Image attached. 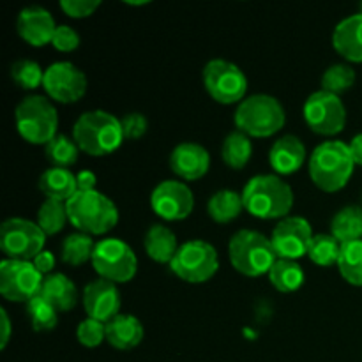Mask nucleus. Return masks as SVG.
<instances>
[{
  "label": "nucleus",
  "instance_id": "34",
  "mask_svg": "<svg viewBox=\"0 0 362 362\" xmlns=\"http://www.w3.org/2000/svg\"><path fill=\"white\" fill-rule=\"evenodd\" d=\"M339 251H341V243L332 233L331 235L318 233L313 237L308 257L311 258L313 264L320 265V267H331V265H338Z\"/></svg>",
  "mask_w": 362,
  "mask_h": 362
},
{
  "label": "nucleus",
  "instance_id": "37",
  "mask_svg": "<svg viewBox=\"0 0 362 362\" xmlns=\"http://www.w3.org/2000/svg\"><path fill=\"white\" fill-rule=\"evenodd\" d=\"M11 78H13V81L20 88L34 90V88H37L45 81V71L34 60L21 59L11 66Z\"/></svg>",
  "mask_w": 362,
  "mask_h": 362
},
{
  "label": "nucleus",
  "instance_id": "3",
  "mask_svg": "<svg viewBox=\"0 0 362 362\" xmlns=\"http://www.w3.org/2000/svg\"><path fill=\"white\" fill-rule=\"evenodd\" d=\"M310 177L318 189L336 193L349 184L354 175L356 161L349 144L341 140H329L318 145L310 158Z\"/></svg>",
  "mask_w": 362,
  "mask_h": 362
},
{
  "label": "nucleus",
  "instance_id": "2",
  "mask_svg": "<svg viewBox=\"0 0 362 362\" xmlns=\"http://www.w3.org/2000/svg\"><path fill=\"white\" fill-rule=\"evenodd\" d=\"M73 140L85 154L103 158L115 152L126 138L120 119L105 110H90L74 122Z\"/></svg>",
  "mask_w": 362,
  "mask_h": 362
},
{
  "label": "nucleus",
  "instance_id": "12",
  "mask_svg": "<svg viewBox=\"0 0 362 362\" xmlns=\"http://www.w3.org/2000/svg\"><path fill=\"white\" fill-rule=\"evenodd\" d=\"M42 279L32 262L4 258L0 264V293L11 303H30L41 293Z\"/></svg>",
  "mask_w": 362,
  "mask_h": 362
},
{
  "label": "nucleus",
  "instance_id": "7",
  "mask_svg": "<svg viewBox=\"0 0 362 362\" xmlns=\"http://www.w3.org/2000/svg\"><path fill=\"white\" fill-rule=\"evenodd\" d=\"M18 133L32 145H48L57 136L59 113L53 103L42 95H27L14 112Z\"/></svg>",
  "mask_w": 362,
  "mask_h": 362
},
{
  "label": "nucleus",
  "instance_id": "18",
  "mask_svg": "<svg viewBox=\"0 0 362 362\" xmlns=\"http://www.w3.org/2000/svg\"><path fill=\"white\" fill-rule=\"evenodd\" d=\"M16 30L25 42L39 48L53 41L57 23L48 9L41 6H28L18 14Z\"/></svg>",
  "mask_w": 362,
  "mask_h": 362
},
{
  "label": "nucleus",
  "instance_id": "42",
  "mask_svg": "<svg viewBox=\"0 0 362 362\" xmlns=\"http://www.w3.org/2000/svg\"><path fill=\"white\" fill-rule=\"evenodd\" d=\"M32 264H34V267L37 269L39 272H41L42 276H49L53 274V267H55V257H53L52 251H41V253L37 255V257L32 260Z\"/></svg>",
  "mask_w": 362,
  "mask_h": 362
},
{
  "label": "nucleus",
  "instance_id": "39",
  "mask_svg": "<svg viewBox=\"0 0 362 362\" xmlns=\"http://www.w3.org/2000/svg\"><path fill=\"white\" fill-rule=\"evenodd\" d=\"M120 124H122V131H124V138L126 140H138V138L144 136L147 133V117L141 115L138 112H131L126 113V115L120 119Z\"/></svg>",
  "mask_w": 362,
  "mask_h": 362
},
{
  "label": "nucleus",
  "instance_id": "28",
  "mask_svg": "<svg viewBox=\"0 0 362 362\" xmlns=\"http://www.w3.org/2000/svg\"><path fill=\"white\" fill-rule=\"evenodd\" d=\"M304 279H306V276H304L303 267L296 260L278 258L269 271V281L278 292L283 293H292L299 290L304 285Z\"/></svg>",
  "mask_w": 362,
  "mask_h": 362
},
{
  "label": "nucleus",
  "instance_id": "15",
  "mask_svg": "<svg viewBox=\"0 0 362 362\" xmlns=\"http://www.w3.org/2000/svg\"><path fill=\"white\" fill-rule=\"evenodd\" d=\"M313 237V228L308 219L300 216H288L276 225L271 243L278 258L297 262L308 255Z\"/></svg>",
  "mask_w": 362,
  "mask_h": 362
},
{
  "label": "nucleus",
  "instance_id": "27",
  "mask_svg": "<svg viewBox=\"0 0 362 362\" xmlns=\"http://www.w3.org/2000/svg\"><path fill=\"white\" fill-rule=\"evenodd\" d=\"M331 232L341 244L362 240V207L349 205L336 212L331 221Z\"/></svg>",
  "mask_w": 362,
  "mask_h": 362
},
{
  "label": "nucleus",
  "instance_id": "40",
  "mask_svg": "<svg viewBox=\"0 0 362 362\" xmlns=\"http://www.w3.org/2000/svg\"><path fill=\"white\" fill-rule=\"evenodd\" d=\"M53 48L59 49V52H73L80 46V35L74 28H71L69 25H59L57 27L55 35H53V41H52Z\"/></svg>",
  "mask_w": 362,
  "mask_h": 362
},
{
  "label": "nucleus",
  "instance_id": "45",
  "mask_svg": "<svg viewBox=\"0 0 362 362\" xmlns=\"http://www.w3.org/2000/svg\"><path fill=\"white\" fill-rule=\"evenodd\" d=\"M0 317H2V343H0V346L2 349H6L7 343H9L11 339V320H9V315H7V311L0 310Z\"/></svg>",
  "mask_w": 362,
  "mask_h": 362
},
{
  "label": "nucleus",
  "instance_id": "1",
  "mask_svg": "<svg viewBox=\"0 0 362 362\" xmlns=\"http://www.w3.org/2000/svg\"><path fill=\"white\" fill-rule=\"evenodd\" d=\"M244 211L260 219H285L293 207V191L274 173L255 175L243 191Z\"/></svg>",
  "mask_w": 362,
  "mask_h": 362
},
{
  "label": "nucleus",
  "instance_id": "44",
  "mask_svg": "<svg viewBox=\"0 0 362 362\" xmlns=\"http://www.w3.org/2000/svg\"><path fill=\"white\" fill-rule=\"evenodd\" d=\"M349 147H350V152H352V158L354 161H356V165L362 166V133L356 134V136L352 138Z\"/></svg>",
  "mask_w": 362,
  "mask_h": 362
},
{
  "label": "nucleus",
  "instance_id": "9",
  "mask_svg": "<svg viewBox=\"0 0 362 362\" xmlns=\"http://www.w3.org/2000/svg\"><path fill=\"white\" fill-rule=\"evenodd\" d=\"M170 269L182 281L200 285L209 281L219 269L218 251L207 240L193 239L184 243L177 251Z\"/></svg>",
  "mask_w": 362,
  "mask_h": 362
},
{
  "label": "nucleus",
  "instance_id": "35",
  "mask_svg": "<svg viewBox=\"0 0 362 362\" xmlns=\"http://www.w3.org/2000/svg\"><path fill=\"white\" fill-rule=\"evenodd\" d=\"M25 311H27V317L35 332L53 331L59 324V311L41 296L34 297L30 303H27Z\"/></svg>",
  "mask_w": 362,
  "mask_h": 362
},
{
  "label": "nucleus",
  "instance_id": "13",
  "mask_svg": "<svg viewBox=\"0 0 362 362\" xmlns=\"http://www.w3.org/2000/svg\"><path fill=\"white\" fill-rule=\"evenodd\" d=\"M304 120L308 127L322 136L341 133L346 124V108L341 98L327 90H317L304 103Z\"/></svg>",
  "mask_w": 362,
  "mask_h": 362
},
{
  "label": "nucleus",
  "instance_id": "21",
  "mask_svg": "<svg viewBox=\"0 0 362 362\" xmlns=\"http://www.w3.org/2000/svg\"><path fill=\"white\" fill-rule=\"evenodd\" d=\"M332 46L349 62H362V13L350 14L336 25Z\"/></svg>",
  "mask_w": 362,
  "mask_h": 362
},
{
  "label": "nucleus",
  "instance_id": "32",
  "mask_svg": "<svg viewBox=\"0 0 362 362\" xmlns=\"http://www.w3.org/2000/svg\"><path fill=\"white\" fill-rule=\"evenodd\" d=\"M69 221L67 218V207L66 202L53 200V198H46L41 204L37 211V225L42 232L48 235H57L59 232H62V228L66 226V223Z\"/></svg>",
  "mask_w": 362,
  "mask_h": 362
},
{
  "label": "nucleus",
  "instance_id": "16",
  "mask_svg": "<svg viewBox=\"0 0 362 362\" xmlns=\"http://www.w3.org/2000/svg\"><path fill=\"white\" fill-rule=\"evenodd\" d=\"M151 207L166 221H180L193 212V191L182 180H163L151 194Z\"/></svg>",
  "mask_w": 362,
  "mask_h": 362
},
{
  "label": "nucleus",
  "instance_id": "29",
  "mask_svg": "<svg viewBox=\"0 0 362 362\" xmlns=\"http://www.w3.org/2000/svg\"><path fill=\"white\" fill-rule=\"evenodd\" d=\"M251 156H253V144H251V138L243 131H232L223 140V163L232 170H243L250 163Z\"/></svg>",
  "mask_w": 362,
  "mask_h": 362
},
{
  "label": "nucleus",
  "instance_id": "10",
  "mask_svg": "<svg viewBox=\"0 0 362 362\" xmlns=\"http://www.w3.org/2000/svg\"><path fill=\"white\" fill-rule=\"evenodd\" d=\"M204 85L209 95L221 105H239L246 99V74L230 60H209L204 67Z\"/></svg>",
  "mask_w": 362,
  "mask_h": 362
},
{
  "label": "nucleus",
  "instance_id": "26",
  "mask_svg": "<svg viewBox=\"0 0 362 362\" xmlns=\"http://www.w3.org/2000/svg\"><path fill=\"white\" fill-rule=\"evenodd\" d=\"M244 211L243 194L232 189H221L212 194L207 202V212L216 223H232Z\"/></svg>",
  "mask_w": 362,
  "mask_h": 362
},
{
  "label": "nucleus",
  "instance_id": "23",
  "mask_svg": "<svg viewBox=\"0 0 362 362\" xmlns=\"http://www.w3.org/2000/svg\"><path fill=\"white\" fill-rule=\"evenodd\" d=\"M42 299L48 300L57 311H71L78 303V290L74 283L62 272H53L42 279L41 293Z\"/></svg>",
  "mask_w": 362,
  "mask_h": 362
},
{
  "label": "nucleus",
  "instance_id": "38",
  "mask_svg": "<svg viewBox=\"0 0 362 362\" xmlns=\"http://www.w3.org/2000/svg\"><path fill=\"white\" fill-rule=\"evenodd\" d=\"M76 338L87 349H95L103 341H106V324L94 320V318H85L78 325Z\"/></svg>",
  "mask_w": 362,
  "mask_h": 362
},
{
  "label": "nucleus",
  "instance_id": "33",
  "mask_svg": "<svg viewBox=\"0 0 362 362\" xmlns=\"http://www.w3.org/2000/svg\"><path fill=\"white\" fill-rule=\"evenodd\" d=\"M46 159L57 168H71L78 161L80 147L73 138H67L66 134H57L52 141L45 147Z\"/></svg>",
  "mask_w": 362,
  "mask_h": 362
},
{
  "label": "nucleus",
  "instance_id": "14",
  "mask_svg": "<svg viewBox=\"0 0 362 362\" xmlns=\"http://www.w3.org/2000/svg\"><path fill=\"white\" fill-rule=\"evenodd\" d=\"M42 87L53 101L69 105V103L80 101L85 95L87 76L74 64L62 60V62H55L46 67Z\"/></svg>",
  "mask_w": 362,
  "mask_h": 362
},
{
  "label": "nucleus",
  "instance_id": "47",
  "mask_svg": "<svg viewBox=\"0 0 362 362\" xmlns=\"http://www.w3.org/2000/svg\"><path fill=\"white\" fill-rule=\"evenodd\" d=\"M361 13H362V4H361Z\"/></svg>",
  "mask_w": 362,
  "mask_h": 362
},
{
  "label": "nucleus",
  "instance_id": "30",
  "mask_svg": "<svg viewBox=\"0 0 362 362\" xmlns=\"http://www.w3.org/2000/svg\"><path fill=\"white\" fill-rule=\"evenodd\" d=\"M95 243L90 235L87 233H71L66 239L62 240V246H60V258H62L64 264L73 265V267H80V265L87 264L88 260H92V255H94Z\"/></svg>",
  "mask_w": 362,
  "mask_h": 362
},
{
  "label": "nucleus",
  "instance_id": "20",
  "mask_svg": "<svg viewBox=\"0 0 362 362\" xmlns=\"http://www.w3.org/2000/svg\"><path fill=\"white\" fill-rule=\"evenodd\" d=\"M304 161H306V147L293 134L278 138L269 152V163L276 175H292L299 172Z\"/></svg>",
  "mask_w": 362,
  "mask_h": 362
},
{
  "label": "nucleus",
  "instance_id": "31",
  "mask_svg": "<svg viewBox=\"0 0 362 362\" xmlns=\"http://www.w3.org/2000/svg\"><path fill=\"white\" fill-rule=\"evenodd\" d=\"M338 269L346 283L352 286H362V240L341 244Z\"/></svg>",
  "mask_w": 362,
  "mask_h": 362
},
{
  "label": "nucleus",
  "instance_id": "4",
  "mask_svg": "<svg viewBox=\"0 0 362 362\" xmlns=\"http://www.w3.org/2000/svg\"><path fill=\"white\" fill-rule=\"evenodd\" d=\"M69 223L87 235H105L119 223V209L101 191H78L66 202Z\"/></svg>",
  "mask_w": 362,
  "mask_h": 362
},
{
  "label": "nucleus",
  "instance_id": "17",
  "mask_svg": "<svg viewBox=\"0 0 362 362\" xmlns=\"http://www.w3.org/2000/svg\"><path fill=\"white\" fill-rule=\"evenodd\" d=\"M83 308L88 318L108 324L120 315V292L115 283L94 279L83 288Z\"/></svg>",
  "mask_w": 362,
  "mask_h": 362
},
{
  "label": "nucleus",
  "instance_id": "41",
  "mask_svg": "<svg viewBox=\"0 0 362 362\" xmlns=\"http://www.w3.org/2000/svg\"><path fill=\"white\" fill-rule=\"evenodd\" d=\"M101 6L99 0H62L60 7L71 18H87Z\"/></svg>",
  "mask_w": 362,
  "mask_h": 362
},
{
  "label": "nucleus",
  "instance_id": "25",
  "mask_svg": "<svg viewBox=\"0 0 362 362\" xmlns=\"http://www.w3.org/2000/svg\"><path fill=\"white\" fill-rule=\"evenodd\" d=\"M39 189L46 194V198L69 202L78 193L76 175L69 168L52 166L39 177Z\"/></svg>",
  "mask_w": 362,
  "mask_h": 362
},
{
  "label": "nucleus",
  "instance_id": "46",
  "mask_svg": "<svg viewBox=\"0 0 362 362\" xmlns=\"http://www.w3.org/2000/svg\"><path fill=\"white\" fill-rule=\"evenodd\" d=\"M129 4V6H144V4H148V2H126Z\"/></svg>",
  "mask_w": 362,
  "mask_h": 362
},
{
  "label": "nucleus",
  "instance_id": "11",
  "mask_svg": "<svg viewBox=\"0 0 362 362\" xmlns=\"http://www.w3.org/2000/svg\"><path fill=\"white\" fill-rule=\"evenodd\" d=\"M46 233L37 223L23 218H11L0 228V247L9 260L32 262L45 251Z\"/></svg>",
  "mask_w": 362,
  "mask_h": 362
},
{
  "label": "nucleus",
  "instance_id": "36",
  "mask_svg": "<svg viewBox=\"0 0 362 362\" xmlns=\"http://www.w3.org/2000/svg\"><path fill=\"white\" fill-rule=\"evenodd\" d=\"M354 83H356V71L346 64H334L322 74V90L331 94L341 95L343 92L350 90Z\"/></svg>",
  "mask_w": 362,
  "mask_h": 362
},
{
  "label": "nucleus",
  "instance_id": "43",
  "mask_svg": "<svg viewBox=\"0 0 362 362\" xmlns=\"http://www.w3.org/2000/svg\"><path fill=\"white\" fill-rule=\"evenodd\" d=\"M76 184L78 191H95L98 177H95V173L90 172V170H81V172L76 173Z\"/></svg>",
  "mask_w": 362,
  "mask_h": 362
},
{
  "label": "nucleus",
  "instance_id": "6",
  "mask_svg": "<svg viewBox=\"0 0 362 362\" xmlns=\"http://www.w3.org/2000/svg\"><path fill=\"white\" fill-rule=\"evenodd\" d=\"M228 255L233 269L247 278L269 274L278 260L269 237L255 230H239L228 243Z\"/></svg>",
  "mask_w": 362,
  "mask_h": 362
},
{
  "label": "nucleus",
  "instance_id": "22",
  "mask_svg": "<svg viewBox=\"0 0 362 362\" xmlns=\"http://www.w3.org/2000/svg\"><path fill=\"white\" fill-rule=\"evenodd\" d=\"M144 324L134 315L120 313L106 324V341L117 350H131L144 341Z\"/></svg>",
  "mask_w": 362,
  "mask_h": 362
},
{
  "label": "nucleus",
  "instance_id": "24",
  "mask_svg": "<svg viewBox=\"0 0 362 362\" xmlns=\"http://www.w3.org/2000/svg\"><path fill=\"white\" fill-rule=\"evenodd\" d=\"M144 247L151 260L158 264H172L180 246L177 244L175 233L168 226L158 223V225H152L145 233Z\"/></svg>",
  "mask_w": 362,
  "mask_h": 362
},
{
  "label": "nucleus",
  "instance_id": "5",
  "mask_svg": "<svg viewBox=\"0 0 362 362\" xmlns=\"http://www.w3.org/2000/svg\"><path fill=\"white\" fill-rule=\"evenodd\" d=\"M233 122L237 131H243L250 138H267L281 131L286 113L274 95L255 94L239 103Z\"/></svg>",
  "mask_w": 362,
  "mask_h": 362
},
{
  "label": "nucleus",
  "instance_id": "19",
  "mask_svg": "<svg viewBox=\"0 0 362 362\" xmlns=\"http://www.w3.org/2000/svg\"><path fill=\"white\" fill-rule=\"evenodd\" d=\"M211 156L194 141H182L170 154V168L182 180H198L209 172Z\"/></svg>",
  "mask_w": 362,
  "mask_h": 362
},
{
  "label": "nucleus",
  "instance_id": "8",
  "mask_svg": "<svg viewBox=\"0 0 362 362\" xmlns=\"http://www.w3.org/2000/svg\"><path fill=\"white\" fill-rule=\"evenodd\" d=\"M92 267L99 278L112 283H127L136 276L138 258L133 247L122 239L108 237L95 243Z\"/></svg>",
  "mask_w": 362,
  "mask_h": 362
}]
</instances>
